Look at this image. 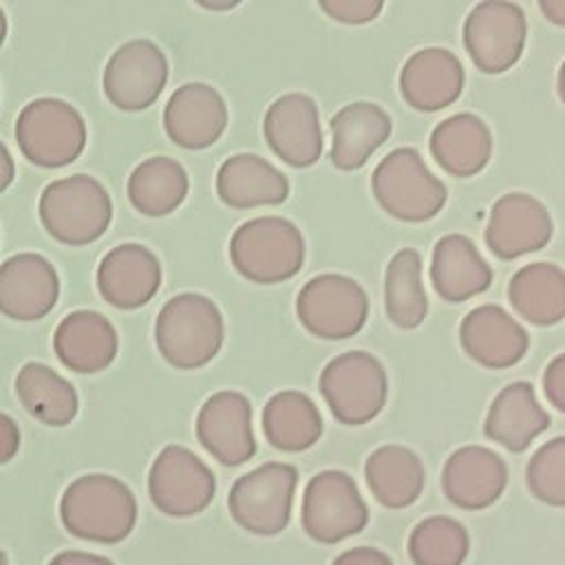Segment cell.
Here are the masks:
<instances>
[{"mask_svg":"<svg viewBox=\"0 0 565 565\" xmlns=\"http://www.w3.org/2000/svg\"><path fill=\"white\" fill-rule=\"evenodd\" d=\"M66 532L95 543L124 541L137 523L132 490L113 475H84L71 481L60 499Z\"/></svg>","mask_w":565,"mask_h":565,"instance_id":"obj_1","label":"cell"},{"mask_svg":"<svg viewBox=\"0 0 565 565\" xmlns=\"http://www.w3.org/2000/svg\"><path fill=\"white\" fill-rule=\"evenodd\" d=\"M263 433L282 452H302L322 435L318 406L300 391H280L263 408Z\"/></svg>","mask_w":565,"mask_h":565,"instance_id":"obj_31","label":"cell"},{"mask_svg":"<svg viewBox=\"0 0 565 565\" xmlns=\"http://www.w3.org/2000/svg\"><path fill=\"white\" fill-rule=\"evenodd\" d=\"M4 38H7V18H4V11L0 9V46H2Z\"/></svg>","mask_w":565,"mask_h":565,"instance_id":"obj_45","label":"cell"},{"mask_svg":"<svg viewBox=\"0 0 565 565\" xmlns=\"http://www.w3.org/2000/svg\"><path fill=\"white\" fill-rule=\"evenodd\" d=\"M331 565H393L391 558L375 547H351L342 552Z\"/></svg>","mask_w":565,"mask_h":565,"instance_id":"obj_40","label":"cell"},{"mask_svg":"<svg viewBox=\"0 0 565 565\" xmlns=\"http://www.w3.org/2000/svg\"><path fill=\"white\" fill-rule=\"evenodd\" d=\"M530 492L554 508H565V435L545 441L527 461Z\"/></svg>","mask_w":565,"mask_h":565,"instance_id":"obj_36","label":"cell"},{"mask_svg":"<svg viewBox=\"0 0 565 565\" xmlns=\"http://www.w3.org/2000/svg\"><path fill=\"white\" fill-rule=\"evenodd\" d=\"M543 391L550 404L565 413V353H558L543 373Z\"/></svg>","mask_w":565,"mask_h":565,"instance_id":"obj_38","label":"cell"},{"mask_svg":"<svg viewBox=\"0 0 565 565\" xmlns=\"http://www.w3.org/2000/svg\"><path fill=\"white\" fill-rule=\"evenodd\" d=\"M15 139L31 163L60 168L82 154L86 146V124L68 102L40 97L20 110Z\"/></svg>","mask_w":565,"mask_h":565,"instance_id":"obj_7","label":"cell"},{"mask_svg":"<svg viewBox=\"0 0 565 565\" xmlns=\"http://www.w3.org/2000/svg\"><path fill=\"white\" fill-rule=\"evenodd\" d=\"M234 269L258 285L294 278L305 263L302 232L282 216H256L230 238Z\"/></svg>","mask_w":565,"mask_h":565,"instance_id":"obj_3","label":"cell"},{"mask_svg":"<svg viewBox=\"0 0 565 565\" xmlns=\"http://www.w3.org/2000/svg\"><path fill=\"white\" fill-rule=\"evenodd\" d=\"M227 126V106L216 88L203 82L179 86L163 110L168 137L188 150L212 146Z\"/></svg>","mask_w":565,"mask_h":565,"instance_id":"obj_18","label":"cell"},{"mask_svg":"<svg viewBox=\"0 0 565 565\" xmlns=\"http://www.w3.org/2000/svg\"><path fill=\"white\" fill-rule=\"evenodd\" d=\"M552 232V216L539 199L525 192H508L492 205L483 236L494 256L514 260L545 247Z\"/></svg>","mask_w":565,"mask_h":565,"instance_id":"obj_14","label":"cell"},{"mask_svg":"<svg viewBox=\"0 0 565 565\" xmlns=\"http://www.w3.org/2000/svg\"><path fill=\"white\" fill-rule=\"evenodd\" d=\"M391 117L373 102H353L331 117V161L340 170H358L388 139Z\"/></svg>","mask_w":565,"mask_h":565,"instance_id":"obj_26","label":"cell"},{"mask_svg":"<svg viewBox=\"0 0 565 565\" xmlns=\"http://www.w3.org/2000/svg\"><path fill=\"white\" fill-rule=\"evenodd\" d=\"M318 7L342 24H366L375 20L384 7L382 0H320Z\"/></svg>","mask_w":565,"mask_h":565,"instance_id":"obj_37","label":"cell"},{"mask_svg":"<svg viewBox=\"0 0 565 565\" xmlns=\"http://www.w3.org/2000/svg\"><path fill=\"white\" fill-rule=\"evenodd\" d=\"M263 132L271 152L294 168L313 166L322 154L318 106L302 93L280 95L265 113Z\"/></svg>","mask_w":565,"mask_h":565,"instance_id":"obj_16","label":"cell"},{"mask_svg":"<svg viewBox=\"0 0 565 565\" xmlns=\"http://www.w3.org/2000/svg\"><path fill=\"white\" fill-rule=\"evenodd\" d=\"M13 174H15V166H13L11 152H9V148L0 141V192H4V190L11 185Z\"/></svg>","mask_w":565,"mask_h":565,"instance_id":"obj_42","label":"cell"},{"mask_svg":"<svg viewBox=\"0 0 565 565\" xmlns=\"http://www.w3.org/2000/svg\"><path fill=\"white\" fill-rule=\"evenodd\" d=\"M505 461L490 448L463 446L455 450L441 470V488L450 503L463 510H483L505 490Z\"/></svg>","mask_w":565,"mask_h":565,"instance_id":"obj_19","label":"cell"},{"mask_svg":"<svg viewBox=\"0 0 565 565\" xmlns=\"http://www.w3.org/2000/svg\"><path fill=\"white\" fill-rule=\"evenodd\" d=\"M430 280L439 298L446 302H463L490 287L492 269L470 238L446 234L435 243Z\"/></svg>","mask_w":565,"mask_h":565,"instance_id":"obj_27","label":"cell"},{"mask_svg":"<svg viewBox=\"0 0 565 565\" xmlns=\"http://www.w3.org/2000/svg\"><path fill=\"white\" fill-rule=\"evenodd\" d=\"M373 196L393 218L406 223H424L437 216L448 199L444 181H439L413 148L388 152L373 170Z\"/></svg>","mask_w":565,"mask_h":565,"instance_id":"obj_4","label":"cell"},{"mask_svg":"<svg viewBox=\"0 0 565 565\" xmlns=\"http://www.w3.org/2000/svg\"><path fill=\"white\" fill-rule=\"evenodd\" d=\"M188 174L170 157H150L141 161L128 179V199L146 216H166L188 196Z\"/></svg>","mask_w":565,"mask_h":565,"instance_id":"obj_33","label":"cell"},{"mask_svg":"<svg viewBox=\"0 0 565 565\" xmlns=\"http://www.w3.org/2000/svg\"><path fill=\"white\" fill-rule=\"evenodd\" d=\"M508 300L523 320L556 324L565 318V271L552 263H530L512 276Z\"/></svg>","mask_w":565,"mask_h":565,"instance_id":"obj_30","label":"cell"},{"mask_svg":"<svg viewBox=\"0 0 565 565\" xmlns=\"http://www.w3.org/2000/svg\"><path fill=\"white\" fill-rule=\"evenodd\" d=\"M366 503L351 475L322 470L313 475L302 497V527L318 543H338L364 530Z\"/></svg>","mask_w":565,"mask_h":565,"instance_id":"obj_10","label":"cell"},{"mask_svg":"<svg viewBox=\"0 0 565 565\" xmlns=\"http://www.w3.org/2000/svg\"><path fill=\"white\" fill-rule=\"evenodd\" d=\"M218 199L238 210L278 205L289 196L287 177L267 159L241 152L225 159L216 174Z\"/></svg>","mask_w":565,"mask_h":565,"instance_id":"obj_25","label":"cell"},{"mask_svg":"<svg viewBox=\"0 0 565 565\" xmlns=\"http://www.w3.org/2000/svg\"><path fill=\"white\" fill-rule=\"evenodd\" d=\"M40 218L46 232L66 245L97 241L113 218L106 188L88 174L49 183L40 196Z\"/></svg>","mask_w":565,"mask_h":565,"instance_id":"obj_5","label":"cell"},{"mask_svg":"<svg viewBox=\"0 0 565 565\" xmlns=\"http://www.w3.org/2000/svg\"><path fill=\"white\" fill-rule=\"evenodd\" d=\"M463 351L486 369H508L523 360L530 347L525 329L499 305H479L459 327Z\"/></svg>","mask_w":565,"mask_h":565,"instance_id":"obj_20","label":"cell"},{"mask_svg":"<svg viewBox=\"0 0 565 565\" xmlns=\"http://www.w3.org/2000/svg\"><path fill=\"white\" fill-rule=\"evenodd\" d=\"M384 305L388 320L399 329H415L428 313V298L422 282V258L415 249H399L384 276Z\"/></svg>","mask_w":565,"mask_h":565,"instance_id":"obj_34","label":"cell"},{"mask_svg":"<svg viewBox=\"0 0 565 565\" xmlns=\"http://www.w3.org/2000/svg\"><path fill=\"white\" fill-rule=\"evenodd\" d=\"M223 316L201 294L170 298L154 322V342L166 362L177 369H199L216 358L223 347Z\"/></svg>","mask_w":565,"mask_h":565,"instance_id":"obj_2","label":"cell"},{"mask_svg":"<svg viewBox=\"0 0 565 565\" xmlns=\"http://www.w3.org/2000/svg\"><path fill=\"white\" fill-rule=\"evenodd\" d=\"M49 565H113L106 556H97V554H88V552H79V550H66L55 554Z\"/></svg>","mask_w":565,"mask_h":565,"instance_id":"obj_41","label":"cell"},{"mask_svg":"<svg viewBox=\"0 0 565 565\" xmlns=\"http://www.w3.org/2000/svg\"><path fill=\"white\" fill-rule=\"evenodd\" d=\"M539 9L552 24L565 26V0H541Z\"/></svg>","mask_w":565,"mask_h":565,"instance_id":"obj_43","label":"cell"},{"mask_svg":"<svg viewBox=\"0 0 565 565\" xmlns=\"http://www.w3.org/2000/svg\"><path fill=\"white\" fill-rule=\"evenodd\" d=\"M366 486L384 508H406L417 501L424 490V466L419 457L397 444L373 450L364 463Z\"/></svg>","mask_w":565,"mask_h":565,"instance_id":"obj_29","label":"cell"},{"mask_svg":"<svg viewBox=\"0 0 565 565\" xmlns=\"http://www.w3.org/2000/svg\"><path fill=\"white\" fill-rule=\"evenodd\" d=\"M550 428V415L539 404L530 382L508 384L490 404L483 433L488 439L512 452L525 450L543 430Z\"/></svg>","mask_w":565,"mask_h":565,"instance_id":"obj_24","label":"cell"},{"mask_svg":"<svg viewBox=\"0 0 565 565\" xmlns=\"http://www.w3.org/2000/svg\"><path fill=\"white\" fill-rule=\"evenodd\" d=\"M320 393L333 417L347 426H362L380 415L388 395L382 362L366 351L335 355L320 373Z\"/></svg>","mask_w":565,"mask_h":565,"instance_id":"obj_6","label":"cell"},{"mask_svg":"<svg viewBox=\"0 0 565 565\" xmlns=\"http://www.w3.org/2000/svg\"><path fill=\"white\" fill-rule=\"evenodd\" d=\"M468 550V530L441 514L419 521L408 539V554L415 565H461Z\"/></svg>","mask_w":565,"mask_h":565,"instance_id":"obj_35","label":"cell"},{"mask_svg":"<svg viewBox=\"0 0 565 565\" xmlns=\"http://www.w3.org/2000/svg\"><path fill=\"white\" fill-rule=\"evenodd\" d=\"M168 82V60L150 40L121 44L106 62L102 86L119 110H143L157 102Z\"/></svg>","mask_w":565,"mask_h":565,"instance_id":"obj_13","label":"cell"},{"mask_svg":"<svg viewBox=\"0 0 565 565\" xmlns=\"http://www.w3.org/2000/svg\"><path fill=\"white\" fill-rule=\"evenodd\" d=\"M53 347L66 369L97 373L117 355V331L102 313L79 309L57 324Z\"/></svg>","mask_w":565,"mask_h":565,"instance_id":"obj_23","label":"cell"},{"mask_svg":"<svg viewBox=\"0 0 565 565\" xmlns=\"http://www.w3.org/2000/svg\"><path fill=\"white\" fill-rule=\"evenodd\" d=\"M430 152L448 174L472 177L488 166L492 137L483 119L472 113H457L430 132Z\"/></svg>","mask_w":565,"mask_h":565,"instance_id":"obj_28","label":"cell"},{"mask_svg":"<svg viewBox=\"0 0 565 565\" xmlns=\"http://www.w3.org/2000/svg\"><path fill=\"white\" fill-rule=\"evenodd\" d=\"M196 437L223 466L249 461L256 455L249 399L236 391L210 395L196 415Z\"/></svg>","mask_w":565,"mask_h":565,"instance_id":"obj_15","label":"cell"},{"mask_svg":"<svg viewBox=\"0 0 565 565\" xmlns=\"http://www.w3.org/2000/svg\"><path fill=\"white\" fill-rule=\"evenodd\" d=\"M0 565H9V561H7V554L0 550Z\"/></svg>","mask_w":565,"mask_h":565,"instance_id":"obj_46","label":"cell"},{"mask_svg":"<svg viewBox=\"0 0 565 565\" xmlns=\"http://www.w3.org/2000/svg\"><path fill=\"white\" fill-rule=\"evenodd\" d=\"M55 267L40 254H15L0 265V313L31 322L44 318L57 302Z\"/></svg>","mask_w":565,"mask_h":565,"instance_id":"obj_17","label":"cell"},{"mask_svg":"<svg viewBox=\"0 0 565 565\" xmlns=\"http://www.w3.org/2000/svg\"><path fill=\"white\" fill-rule=\"evenodd\" d=\"M20 450V428L7 413H0V463L11 461Z\"/></svg>","mask_w":565,"mask_h":565,"instance_id":"obj_39","label":"cell"},{"mask_svg":"<svg viewBox=\"0 0 565 565\" xmlns=\"http://www.w3.org/2000/svg\"><path fill=\"white\" fill-rule=\"evenodd\" d=\"M22 406L46 426H66L77 415V393L68 380L42 362H26L15 375Z\"/></svg>","mask_w":565,"mask_h":565,"instance_id":"obj_32","label":"cell"},{"mask_svg":"<svg viewBox=\"0 0 565 565\" xmlns=\"http://www.w3.org/2000/svg\"><path fill=\"white\" fill-rule=\"evenodd\" d=\"M148 492L163 514L194 516L212 503L216 479L203 459L172 444L154 457L148 472Z\"/></svg>","mask_w":565,"mask_h":565,"instance_id":"obj_12","label":"cell"},{"mask_svg":"<svg viewBox=\"0 0 565 565\" xmlns=\"http://www.w3.org/2000/svg\"><path fill=\"white\" fill-rule=\"evenodd\" d=\"M558 95H561V99H563V104H565V62L561 64V71H558Z\"/></svg>","mask_w":565,"mask_h":565,"instance_id":"obj_44","label":"cell"},{"mask_svg":"<svg viewBox=\"0 0 565 565\" xmlns=\"http://www.w3.org/2000/svg\"><path fill=\"white\" fill-rule=\"evenodd\" d=\"M300 324L322 340L355 335L369 316V298L360 282L342 274L313 276L296 298Z\"/></svg>","mask_w":565,"mask_h":565,"instance_id":"obj_9","label":"cell"},{"mask_svg":"<svg viewBox=\"0 0 565 565\" xmlns=\"http://www.w3.org/2000/svg\"><path fill=\"white\" fill-rule=\"evenodd\" d=\"M161 285L159 258L139 243L113 247L97 267V289L117 309L146 305Z\"/></svg>","mask_w":565,"mask_h":565,"instance_id":"obj_22","label":"cell"},{"mask_svg":"<svg viewBox=\"0 0 565 565\" xmlns=\"http://www.w3.org/2000/svg\"><path fill=\"white\" fill-rule=\"evenodd\" d=\"M527 22L519 4L486 0L472 7L463 22V46L472 64L497 75L512 68L525 49Z\"/></svg>","mask_w":565,"mask_h":565,"instance_id":"obj_11","label":"cell"},{"mask_svg":"<svg viewBox=\"0 0 565 565\" xmlns=\"http://www.w3.org/2000/svg\"><path fill=\"white\" fill-rule=\"evenodd\" d=\"M463 64L441 46H426L413 53L399 73L402 97L422 113L450 106L463 90Z\"/></svg>","mask_w":565,"mask_h":565,"instance_id":"obj_21","label":"cell"},{"mask_svg":"<svg viewBox=\"0 0 565 565\" xmlns=\"http://www.w3.org/2000/svg\"><path fill=\"white\" fill-rule=\"evenodd\" d=\"M298 470L289 463L269 461L243 477L230 490L227 508L232 519L247 532L274 536L291 519Z\"/></svg>","mask_w":565,"mask_h":565,"instance_id":"obj_8","label":"cell"}]
</instances>
